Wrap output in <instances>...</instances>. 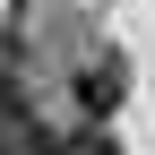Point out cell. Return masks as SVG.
<instances>
[{
    "instance_id": "7a4b0ae2",
    "label": "cell",
    "mask_w": 155,
    "mask_h": 155,
    "mask_svg": "<svg viewBox=\"0 0 155 155\" xmlns=\"http://www.w3.org/2000/svg\"><path fill=\"white\" fill-rule=\"evenodd\" d=\"M61 155H121V147H112V129H104V121H78L69 138H61Z\"/></svg>"
},
{
    "instance_id": "277c9868",
    "label": "cell",
    "mask_w": 155,
    "mask_h": 155,
    "mask_svg": "<svg viewBox=\"0 0 155 155\" xmlns=\"http://www.w3.org/2000/svg\"><path fill=\"white\" fill-rule=\"evenodd\" d=\"M0 155H26V147H17V129H0Z\"/></svg>"
},
{
    "instance_id": "3957f363",
    "label": "cell",
    "mask_w": 155,
    "mask_h": 155,
    "mask_svg": "<svg viewBox=\"0 0 155 155\" xmlns=\"http://www.w3.org/2000/svg\"><path fill=\"white\" fill-rule=\"evenodd\" d=\"M0 121H26V78L0 69Z\"/></svg>"
},
{
    "instance_id": "6da1fadb",
    "label": "cell",
    "mask_w": 155,
    "mask_h": 155,
    "mask_svg": "<svg viewBox=\"0 0 155 155\" xmlns=\"http://www.w3.org/2000/svg\"><path fill=\"white\" fill-rule=\"evenodd\" d=\"M69 95H78V112H86V121H112V112H121V95H129V69H121V52H95V61L69 78Z\"/></svg>"
}]
</instances>
